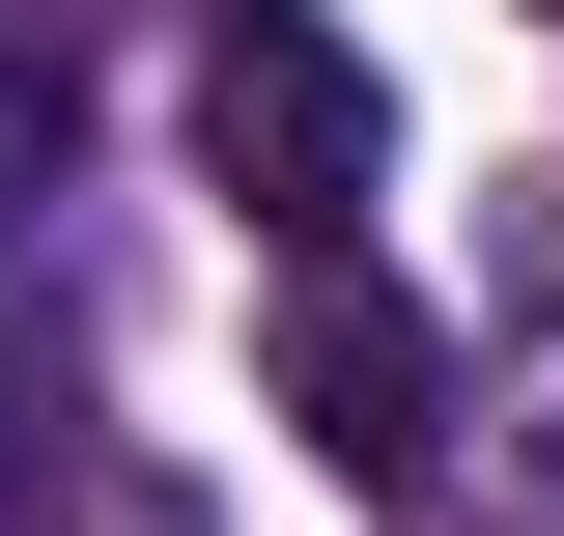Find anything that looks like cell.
Listing matches in <instances>:
<instances>
[{"instance_id":"cell-1","label":"cell","mask_w":564,"mask_h":536,"mask_svg":"<svg viewBox=\"0 0 564 536\" xmlns=\"http://www.w3.org/2000/svg\"><path fill=\"white\" fill-rule=\"evenodd\" d=\"M198 141L282 255H367V199H395V85L339 0H198Z\"/></svg>"},{"instance_id":"cell-4","label":"cell","mask_w":564,"mask_h":536,"mask_svg":"<svg viewBox=\"0 0 564 536\" xmlns=\"http://www.w3.org/2000/svg\"><path fill=\"white\" fill-rule=\"evenodd\" d=\"M0 536H85V367L0 339Z\"/></svg>"},{"instance_id":"cell-3","label":"cell","mask_w":564,"mask_h":536,"mask_svg":"<svg viewBox=\"0 0 564 536\" xmlns=\"http://www.w3.org/2000/svg\"><path fill=\"white\" fill-rule=\"evenodd\" d=\"M85 85H113V57H85V0H0V226L85 170Z\"/></svg>"},{"instance_id":"cell-2","label":"cell","mask_w":564,"mask_h":536,"mask_svg":"<svg viewBox=\"0 0 564 536\" xmlns=\"http://www.w3.org/2000/svg\"><path fill=\"white\" fill-rule=\"evenodd\" d=\"M452 396H480V367H452L367 255H282V424H311L339 480H423V452H452Z\"/></svg>"}]
</instances>
